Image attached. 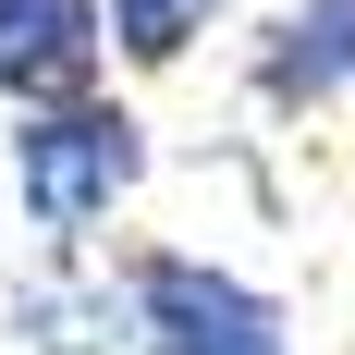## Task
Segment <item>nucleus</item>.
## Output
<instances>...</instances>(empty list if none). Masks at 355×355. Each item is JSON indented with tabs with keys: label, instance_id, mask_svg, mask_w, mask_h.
Instances as JSON below:
<instances>
[{
	"label": "nucleus",
	"instance_id": "1",
	"mask_svg": "<svg viewBox=\"0 0 355 355\" xmlns=\"http://www.w3.org/2000/svg\"><path fill=\"white\" fill-rule=\"evenodd\" d=\"M135 184H147V123L110 86L49 98V110H12V209H25L37 245L86 257L110 220L135 209Z\"/></svg>",
	"mask_w": 355,
	"mask_h": 355
},
{
	"label": "nucleus",
	"instance_id": "2",
	"mask_svg": "<svg viewBox=\"0 0 355 355\" xmlns=\"http://www.w3.org/2000/svg\"><path fill=\"white\" fill-rule=\"evenodd\" d=\"M123 331H135V355H294L282 306L245 270L184 257V245H135L123 257Z\"/></svg>",
	"mask_w": 355,
	"mask_h": 355
},
{
	"label": "nucleus",
	"instance_id": "3",
	"mask_svg": "<svg viewBox=\"0 0 355 355\" xmlns=\"http://www.w3.org/2000/svg\"><path fill=\"white\" fill-rule=\"evenodd\" d=\"M0 343L12 355H135V331H123V270L37 245V270L0 282Z\"/></svg>",
	"mask_w": 355,
	"mask_h": 355
},
{
	"label": "nucleus",
	"instance_id": "4",
	"mask_svg": "<svg viewBox=\"0 0 355 355\" xmlns=\"http://www.w3.org/2000/svg\"><path fill=\"white\" fill-rule=\"evenodd\" d=\"M110 62L98 37V0H0V110H49V98H86Z\"/></svg>",
	"mask_w": 355,
	"mask_h": 355
},
{
	"label": "nucleus",
	"instance_id": "5",
	"mask_svg": "<svg viewBox=\"0 0 355 355\" xmlns=\"http://www.w3.org/2000/svg\"><path fill=\"white\" fill-rule=\"evenodd\" d=\"M245 86H257V110H331V98H355V0H294V12H270Z\"/></svg>",
	"mask_w": 355,
	"mask_h": 355
},
{
	"label": "nucleus",
	"instance_id": "6",
	"mask_svg": "<svg viewBox=\"0 0 355 355\" xmlns=\"http://www.w3.org/2000/svg\"><path fill=\"white\" fill-rule=\"evenodd\" d=\"M220 12H233V0H98V37H110L135 73H172L184 49L220 25Z\"/></svg>",
	"mask_w": 355,
	"mask_h": 355
}]
</instances>
